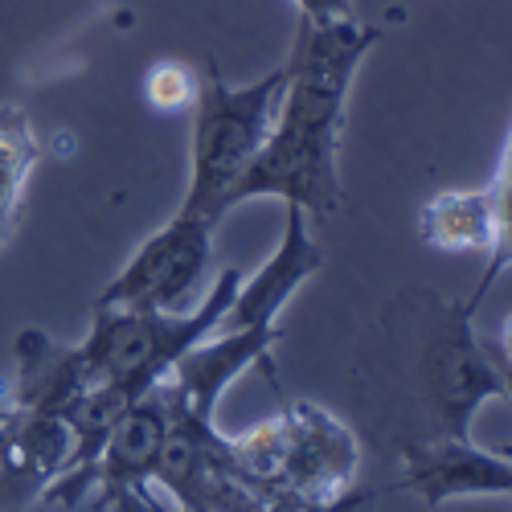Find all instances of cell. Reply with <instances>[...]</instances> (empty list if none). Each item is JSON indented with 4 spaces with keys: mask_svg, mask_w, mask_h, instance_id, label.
Listing matches in <instances>:
<instances>
[{
    "mask_svg": "<svg viewBox=\"0 0 512 512\" xmlns=\"http://www.w3.org/2000/svg\"><path fill=\"white\" fill-rule=\"evenodd\" d=\"M381 29L357 17H300L295 46L283 62L287 82L271 136L230 193V209L254 197L300 205L308 218L340 209V132L349 91Z\"/></svg>",
    "mask_w": 512,
    "mask_h": 512,
    "instance_id": "1",
    "label": "cell"
},
{
    "mask_svg": "<svg viewBox=\"0 0 512 512\" xmlns=\"http://www.w3.org/2000/svg\"><path fill=\"white\" fill-rule=\"evenodd\" d=\"M414 320L418 328H394L390 340L394 381L406 386V394H414V402L431 418L426 439H472V422L484 402L504 398L500 369L476 340V320L459 308V300H422L414 308Z\"/></svg>",
    "mask_w": 512,
    "mask_h": 512,
    "instance_id": "2",
    "label": "cell"
},
{
    "mask_svg": "<svg viewBox=\"0 0 512 512\" xmlns=\"http://www.w3.org/2000/svg\"><path fill=\"white\" fill-rule=\"evenodd\" d=\"M287 70H271L259 82L230 87L218 62H205L193 99V144H189V189L181 213L218 226L230 213V193L263 152L283 99Z\"/></svg>",
    "mask_w": 512,
    "mask_h": 512,
    "instance_id": "3",
    "label": "cell"
},
{
    "mask_svg": "<svg viewBox=\"0 0 512 512\" xmlns=\"http://www.w3.org/2000/svg\"><path fill=\"white\" fill-rule=\"evenodd\" d=\"M242 283L238 267H226L189 312H140V308H95L78 357L91 386H107L127 402L144 398L173 373V365L222 324L234 291Z\"/></svg>",
    "mask_w": 512,
    "mask_h": 512,
    "instance_id": "4",
    "label": "cell"
},
{
    "mask_svg": "<svg viewBox=\"0 0 512 512\" xmlns=\"http://www.w3.org/2000/svg\"><path fill=\"white\" fill-rule=\"evenodd\" d=\"M164 398H168V435L156 459L152 484H160L185 512H259L267 496L242 480L230 451V435H222L213 418L185 410L168 394V386Z\"/></svg>",
    "mask_w": 512,
    "mask_h": 512,
    "instance_id": "5",
    "label": "cell"
},
{
    "mask_svg": "<svg viewBox=\"0 0 512 512\" xmlns=\"http://www.w3.org/2000/svg\"><path fill=\"white\" fill-rule=\"evenodd\" d=\"M213 230L205 218L173 213L132 259L103 287L95 308H140V312H189L197 287L213 263Z\"/></svg>",
    "mask_w": 512,
    "mask_h": 512,
    "instance_id": "6",
    "label": "cell"
},
{
    "mask_svg": "<svg viewBox=\"0 0 512 512\" xmlns=\"http://www.w3.org/2000/svg\"><path fill=\"white\" fill-rule=\"evenodd\" d=\"M287 455L275 496H340L357 484L361 443L353 426L316 402H291L283 410Z\"/></svg>",
    "mask_w": 512,
    "mask_h": 512,
    "instance_id": "7",
    "label": "cell"
},
{
    "mask_svg": "<svg viewBox=\"0 0 512 512\" xmlns=\"http://www.w3.org/2000/svg\"><path fill=\"white\" fill-rule=\"evenodd\" d=\"M398 488L418 492L431 508L463 496H512V455L484 451L455 435L414 439L402 443Z\"/></svg>",
    "mask_w": 512,
    "mask_h": 512,
    "instance_id": "8",
    "label": "cell"
},
{
    "mask_svg": "<svg viewBox=\"0 0 512 512\" xmlns=\"http://www.w3.org/2000/svg\"><path fill=\"white\" fill-rule=\"evenodd\" d=\"M279 340H283V328H218L173 365L164 386L185 410L213 418L222 394L246 369H267V377L275 381L271 357Z\"/></svg>",
    "mask_w": 512,
    "mask_h": 512,
    "instance_id": "9",
    "label": "cell"
},
{
    "mask_svg": "<svg viewBox=\"0 0 512 512\" xmlns=\"http://www.w3.org/2000/svg\"><path fill=\"white\" fill-rule=\"evenodd\" d=\"M320 267H324V250L308 234V213L300 205H287L283 242L275 246V254L259 271L238 283L218 328H279V312Z\"/></svg>",
    "mask_w": 512,
    "mask_h": 512,
    "instance_id": "10",
    "label": "cell"
},
{
    "mask_svg": "<svg viewBox=\"0 0 512 512\" xmlns=\"http://www.w3.org/2000/svg\"><path fill=\"white\" fill-rule=\"evenodd\" d=\"M74 459V431L62 414L5 410V447H0V508L41 500Z\"/></svg>",
    "mask_w": 512,
    "mask_h": 512,
    "instance_id": "11",
    "label": "cell"
},
{
    "mask_svg": "<svg viewBox=\"0 0 512 512\" xmlns=\"http://www.w3.org/2000/svg\"><path fill=\"white\" fill-rule=\"evenodd\" d=\"M164 435H168V398L160 381L156 390H148L119 414V422L111 426V435L103 439L91 463V492H99V508L123 488L152 484Z\"/></svg>",
    "mask_w": 512,
    "mask_h": 512,
    "instance_id": "12",
    "label": "cell"
},
{
    "mask_svg": "<svg viewBox=\"0 0 512 512\" xmlns=\"http://www.w3.org/2000/svg\"><path fill=\"white\" fill-rule=\"evenodd\" d=\"M91 390L78 345H58L41 328H25L13 345V402L9 410L70 414V406Z\"/></svg>",
    "mask_w": 512,
    "mask_h": 512,
    "instance_id": "13",
    "label": "cell"
},
{
    "mask_svg": "<svg viewBox=\"0 0 512 512\" xmlns=\"http://www.w3.org/2000/svg\"><path fill=\"white\" fill-rule=\"evenodd\" d=\"M418 238L439 254H484L496 238V213L488 189L435 193L418 209Z\"/></svg>",
    "mask_w": 512,
    "mask_h": 512,
    "instance_id": "14",
    "label": "cell"
},
{
    "mask_svg": "<svg viewBox=\"0 0 512 512\" xmlns=\"http://www.w3.org/2000/svg\"><path fill=\"white\" fill-rule=\"evenodd\" d=\"M37 136L17 103L0 107V250H5L21 226V193L37 168Z\"/></svg>",
    "mask_w": 512,
    "mask_h": 512,
    "instance_id": "15",
    "label": "cell"
},
{
    "mask_svg": "<svg viewBox=\"0 0 512 512\" xmlns=\"http://www.w3.org/2000/svg\"><path fill=\"white\" fill-rule=\"evenodd\" d=\"M488 197H492V213H496V238H492V250H488V263H484L480 283L472 287V295H467V300H459V308L472 316V320L480 316L488 291L512 271V132H508V140H504L500 168H496V177H492V185H488Z\"/></svg>",
    "mask_w": 512,
    "mask_h": 512,
    "instance_id": "16",
    "label": "cell"
},
{
    "mask_svg": "<svg viewBox=\"0 0 512 512\" xmlns=\"http://www.w3.org/2000/svg\"><path fill=\"white\" fill-rule=\"evenodd\" d=\"M144 95L156 111H181L197 99V74L181 62H156L144 78Z\"/></svg>",
    "mask_w": 512,
    "mask_h": 512,
    "instance_id": "17",
    "label": "cell"
},
{
    "mask_svg": "<svg viewBox=\"0 0 512 512\" xmlns=\"http://www.w3.org/2000/svg\"><path fill=\"white\" fill-rule=\"evenodd\" d=\"M377 492L369 488H349L340 496H271L259 512H365Z\"/></svg>",
    "mask_w": 512,
    "mask_h": 512,
    "instance_id": "18",
    "label": "cell"
},
{
    "mask_svg": "<svg viewBox=\"0 0 512 512\" xmlns=\"http://www.w3.org/2000/svg\"><path fill=\"white\" fill-rule=\"evenodd\" d=\"M103 508H107V512H185L181 504H168V500H160V496L152 492V484L123 488V492H115V496H111Z\"/></svg>",
    "mask_w": 512,
    "mask_h": 512,
    "instance_id": "19",
    "label": "cell"
},
{
    "mask_svg": "<svg viewBox=\"0 0 512 512\" xmlns=\"http://www.w3.org/2000/svg\"><path fill=\"white\" fill-rule=\"evenodd\" d=\"M300 17H357L353 0H295Z\"/></svg>",
    "mask_w": 512,
    "mask_h": 512,
    "instance_id": "20",
    "label": "cell"
},
{
    "mask_svg": "<svg viewBox=\"0 0 512 512\" xmlns=\"http://www.w3.org/2000/svg\"><path fill=\"white\" fill-rule=\"evenodd\" d=\"M500 381H504V398H512V361H496Z\"/></svg>",
    "mask_w": 512,
    "mask_h": 512,
    "instance_id": "21",
    "label": "cell"
},
{
    "mask_svg": "<svg viewBox=\"0 0 512 512\" xmlns=\"http://www.w3.org/2000/svg\"><path fill=\"white\" fill-rule=\"evenodd\" d=\"M0 447H5V410H0Z\"/></svg>",
    "mask_w": 512,
    "mask_h": 512,
    "instance_id": "22",
    "label": "cell"
}]
</instances>
